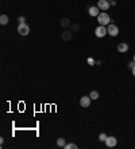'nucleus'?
<instances>
[{
  "label": "nucleus",
  "instance_id": "f257e3e1",
  "mask_svg": "<svg viewBox=\"0 0 135 149\" xmlns=\"http://www.w3.org/2000/svg\"><path fill=\"white\" fill-rule=\"evenodd\" d=\"M97 22H99L100 26H108L112 20H111V18H109V15H108L105 11H103V12L99 13V16H97Z\"/></svg>",
  "mask_w": 135,
  "mask_h": 149
},
{
  "label": "nucleus",
  "instance_id": "f03ea898",
  "mask_svg": "<svg viewBox=\"0 0 135 149\" xmlns=\"http://www.w3.org/2000/svg\"><path fill=\"white\" fill-rule=\"evenodd\" d=\"M18 32H19V35H22V36L28 35V32H30V27L27 26L26 23H20V24L18 26Z\"/></svg>",
  "mask_w": 135,
  "mask_h": 149
},
{
  "label": "nucleus",
  "instance_id": "7ed1b4c3",
  "mask_svg": "<svg viewBox=\"0 0 135 149\" xmlns=\"http://www.w3.org/2000/svg\"><path fill=\"white\" fill-rule=\"evenodd\" d=\"M105 34H108V30L105 26H99L96 27V30H95V35L97 36V38H103L105 36Z\"/></svg>",
  "mask_w": 135,
  "mask_h": 149
},
{
  "label": "nucleus",
  "instance_id": "20e7f679",
  "mask_svg": "<svg viewBox=\"0 0 135 149\" xmlns=\"http://www.w3.org/2000/svg\"><path fill=\"white\" fill-rule=\"evenodd\" d=\"M107 30H108V34L111 36H117V34H119V28H117L113 23H109V24H108Z\"/></svg>",
  "mask_w": 135,
  "mask_h": 149
},
{
  "label": "nucleus",
  "instance_id": "39448f33",
  "mask_svg": "<svg viewBox=\"0 0 135 149\" xmlns=\"http://www.w3.org/2000/svg\"><path fill=\"white\" fill-rule=\"evenodd\" d=\"M116 144H117L116 137H113V136H108L107 137V140H105V145H107L108 148H113V146H116Z\"/></svg>",
  "mask_w": 135,
  "mask_h": 149
},
{
  "label": "nucleus",
  "instance_id": "423d86ee",
  "mask_svg": "<svg viewBox=\"0 0 135 149\" xmlns=\"http://www.w3.org/2000/svg\"><path fill=\"white\" fill-rule=\"evenodd\" d=\"M109 1L108 0H99L97 1V7L100 8V11H107L108 8H109Z\"/></svg>",
  "mask_w": 135,
  "mask_h": 149
},
{
  "label": "nucleus",
  "instance_id": "0eeeda50",
  "mask_svg": "<svg viewBox=\"0 0 135 149\" xmlns=\"http://www.w3.org/2000/svg\"><path fill=\"white\" fill-rule=\"evenodd\" d=\"M90 98L89 96H84V97H81L80 98V105L82 106V108H89V105H90Z\"/></svg>",
  "mask_w": 135,
  "mask_h": 149
},
{
  "label": "nucleus",
  "instance_id": "6e6552de",
  "mask_svg": "<svg viewBox=\"0 0 135 149\" xmlns=\"http://www.w3.org/2000/svg\"><path fill=\"white\" fill-rule=\"evenodd\" d=\"M88 12H89L90 16H93V18H97L100 13V8L96 5V7H89V9H88Z\"/></svg>",
  "mask_w": 135,
  "mask_h": 149
},
{
  "label": "nucleus",
  "instance_id": "1a4fd4ad",
  "mask_svg": "<svg viewBox=\"0 0 135 149\" xmlns=\"http://www.w3.org/2000/svg\"><path fill=\"white\" fill-rule=\"evenodd\" d=\"M128 44L127 43H119L117 44V51H119V53H127V51H128Z\"/></svg>",
  "mask_w": 135,
  "mask_h": 149
},
{
  "label": "nucleus",
  "instance_id": "9d476101",
  "mask_svg": "<svg viewBox=\"0 0 135 149\" xmlns=\"http://www.w3.org/2000/svg\"><path fill=\"white\" fill-rule=\"evenodd\" d=\"M8 22H9V18L7 15H1V16H0V24H1V26L8 24Z\"/></svg>",
  "mask_w": 135,
  "mask_h": 149
},
{
  "label": "nucleus",
  "instance_id": "9b49d317",
  "mask_svg": "<svg viewBox=\"0 0 135 149\" xmlns=\"http://www.w3.org/2000/svg\"><path fill=\"white\" fill-rule=\"evenodd\" d=\"M57 145H58V146H61V148H63V146H65V138H62V137H59L58 140H57Z\"/></svg>",
  "mask_w": 135,
  "mask_h": 149
},
{
  "label": "nucleus",
  "instance_id": "f8f14e48",
  "mask_svg": "<svg viewBox=\"0 0 135 149\" xmlns=\"http://www.w3.org/2000/svg\"><path fill=\"white\" fill-rule=\"evenodd\" d=\"M89 97L92 98V100H97V98H99V92H96V90H93V92H90Z\"/></svg>",
  "mask_w": 135,
  "mask_h": 149
},
{
  "label": "nucleus",
  "instance_id": "ddd939ff",
  "mask_svg": "<svg viewBox=\"0 0 135 149\" xmlns=\"http://www.w3.org/2000/svg\"><path fill=\"white\" fill-rule=\"evenodd\" d=\"M61 26H62V27L70 26V22H69V19H68V18H63V19H62V22H61Z\"/></svg>",
  "mask_w": 135,
  "mask_h": 149
},
{
  "label": "nucleus",
  "instance_id": "4468645a",
  "mask_svg": "<svg viewBox=\"0 0 135 149\" xmlns=\"http://www.w3.org/2000/svg\"><path fill=\"white\" fill-rule=\"evenodd\" d=\"M63 148H65V149H77V145L72 142V144H66Z\"/></svg>",
  "mask_w": 135,
  "mask_h": 149
},
{
  "label": "nucleus",
  "instance_id": "2eb2a0df",
  "mask_svg": "<svg viewBox=\"0 0 135 149\" xmlns=\"http://www.w3.org/2000/svg\"><path fill=\"white\" fill-rule=\"evenodd\" d=\"M107 134L105 133H100V136H99V140L100 141H103V142H105V140H107Z\"/></svg>",
  "mask_w": 135,
  "mask_h": 149
},
{
  "label": "nucleus",
  "instance_id": "dca6fc26",
  "mask_svg": "<svg viewBox=\"0 0 135 149\" xmlns=\"http://www.w3.org/2000/svg\"><path fill=\"white\" fill-rule=\"evenodd\" d=\"M69 38H70V32H69V31H65V32H63V34H62V39L68 40V39H69Z\"/></svg>",
  "mask_w": 135,
  "mask_h": 149
},
{
  "label": "nucleus",
  "instance_id": "f3484780",
  "mask_svg": "<svg viewBox=\"0 0 135 149\" xmlns=\"http://www.w3.org/2000/svg\"><path fill=\"white\" fill-rule=\"evenodd\" d=\"M127 67H128V69H131V70H132V69H134V67H135V62H134V61L128 62V63H127Z\"/></svg>",
  "mask_w": 135,
  "mask_h": 149
},
{
  "label": "nucleus",
  "instance_id": "a211bd4d",
  "mask_svg": "<svg viewBox=\"0 0 135 149\" xmlns=\"http://www.w3.org/2000/svg\"><path fill=\"white\" fill-rule=\"evenodd\" d=\"M18 22H19V24H20V23H24V22H26V18H24V16H19Z\"/></svg>",
  "mask_w": 135,
  "mask_h": 149
},
{
  "label": "nucleus",
  "instance_id": "6ab92c4d",
  "mask_svg": "<svg viewBox=\"0 0 135 149\" xmlns=\"http://www.w3.org/2000/svg\"><path fill=\"white\" fill-rule=\"evenodd\" d=\"M88 63H89V65L92 66V65H95V61L92 59V58H88Z\"/></svg>",
  "mask_w": 135,
  "mask_h": 149
},
{
  "label": "nucleus",
  "instance_id": "aec40b11",
  "mask_svg": "<svg viewBox=\"0 0 135 149\" xmlns=\"http://www.w3.org/2000/svg\"><path fill=\"white\" fill-rule=\"evenodd\" d=\"M109 4H111V5H116V0H111V1H109Z\"/></svg>",
  "mask_w": 135,
  "mask_h": 149
},
{
  "label": "nucleus",
  "instance_id": "412c9836",
  "mask_svg": "<svg viewBox=\"0 0 135 149\" xmlns=\"http://www.w3.org/2000/svg\"><path fill=\"white\" fill-rule=\"evenodd\" d=\"M73 30H74V31H78V26H73Z\"/></svg>",
  "mask_w": 135,
  "mask_h": 149
},
{
  "label": "nucleus",
  "instance_id": "4be33fe9",
  "mask_svg": "<svg viewBox=\"0 0 135 149\" xmlns=\"http://www.w3.org/2000/svg\"><path fill=\"white\" fill-rule=\"evenodd\" d=\"M131 71H132V75H134V77H135V67H134V69H132V70H131Z\"/></svg>",
  "mask_w": 135,
  "mask_h": 149
},
{
  "label": "nucleus",
  "instance_id": "5701e85b",
  "mask_svg": "<svg viewBox=\"0 0 135 149\" xmlns=\"http://www.w3.org/2000/svg\"><path fill=\"white\" fill-rule=\"evenodd\" d=\"M132 61H134V62H135V54H134V58H132Z\"/></svg>",
  "mask_w": 135,
  "mask_h": 149
},
{
  "label": "nucleus",
  "instance_id": "b1692460",
  "mask_svg": "<svg viewBox=\"0 0 135 149\" xmlns=\"http://www.w3.org/2000/svg\"><path fill=\"white\" fill-rule=\"evenodd\" d=\"M108 1H111V0H108Z\"/></svg>",
  "mask_w": 135,
  "mask_h": 149
}]
</instances>
